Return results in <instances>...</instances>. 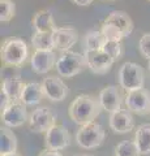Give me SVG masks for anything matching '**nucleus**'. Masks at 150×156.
<instances>
[{
	"mask_svg": "<svg viewBox=\"0 0 150 156\" xmlns=\"http://www.w3.org/2000/svg\"><path fill=\"white\" fill-rule=\"evenodd\" d=\"M101 111H102V107L98 99L91 95L81 94L72 100L68 108V115L75 124L84 126L86 124L94 122Z\"/></svg>",
	"mask_w": 150,
	"mask_h": 156,
	"instance_id": "nucleus-1",
	"label": "nucleus"
},
{
	"mask_svg": "<svg viewBox=\"0 0 150 156\" xmlns=\"http://www.w3.org/2000/svg\"><path fill=\"white\" fill-rule=\"evenodd\" d=\"M88 68L85 55L75 51H65L57 57L55 69L60 77L72 78Z\"/></svg>",
	"mask_w": 150,
	"mask_h": 156,
	"instance_id": "nucleus-2",
	"label": "nucleus"
},
{
	"mask_svg": "<svg viewBox=\"0 0 150 156\" xmlns=\"http://www.w3.org/2000/svg\"><path fill=\"white\" fill-rule=\"evenodd\" d=\"M2 60L11 66H21L26 61L29 51L26 42L21 38H8L2 46Z\"/></svg>",
	"mask_w": 150,
	"mask_h": 156,
	"instance_id": "nucleus-3",
	"label": "nucleus"
},
{
	"mask_svg": "<svg viewBox=\"0 0 150 156\" xmlns=\"http://www.w3.org/2000/svg\"><path fill=\"white\" fill-rule=\"evenodd\" d=\"M118 78L122 89H124L127 92L144 89V69L136 62H124L119 69Z\"/></svg>",
	"mask_w": 150,
	"mask_h": 156,
	"instance_id": "nucleus-4",
	"label": "nucleus"
},
{
	"mask_svg": "<svg viewBox=\"0 0 150 156\" xmlns=\"http://www.w3.org/2000/svg\"><path fill=\"white\" fill-rule=\"evenodd\" d=\"M104 130L98 122H90L81 126L76 134V142L81 148L93 150L99 147L104 140Z\"/></svg>",
	"mask_w": 150,
	"mask_h": 156,
	"instance_id": "nucleus-5",
	"label": "nucleus"
},
{
	"mask_svg": "<svg viewBox=\"0 0 150 156\" xmlns=\"http://www.w3.org/2000/svg\"><path fill=\"white\" fill-rule=\"evenodd\" d=\"M29 129L33 133H47L56 125V115L47 107H38L29 116Z\"/></svg>",
	"mask_w": 150,
	"mask_h": 156,
	"instance_id": "nucleus-6",
	"label": "nucleus"
},
{
	"mask_svg": "<svg viewBox=\"0 0 150 156\" xmlns=\"http://www.w3.org/2000/svg\"><path fill=\"white\" fill-rule=\"evenodd\" d=\"M127 109H129L132 113H136L140 116L150 113V91L146 89H140L134 91L127 92L124 98Z\"/></svg>",
	"mask_w": 150,
	"mask_h": 156,
	"instance_id": "nucleus-7",
	"label": "nucleus"
},
{
	"mask_svg": "<svg viewBox=\"0 0 150 156\" xmlns=\"http://www.w3.org/2000/svg\"><path fill=\"white\" fill-rule=\"evenodd\" d=\"M71 144V134L63 125H55L45 134V147L51 151H61Z\"/></svg>",
	"mask_w": 150,
	"mask_h": 156,
	"instance_id": "nucleus-8",
	"label": "nucleus"
},
{
	"mask_svg": "<svg viewBox=\"0 0 150 156\" xmlns=\"http://www.w3.org/2000/svg\"><path fill=\"white\" fill-rule=\"evenodd\" d=\"M2 121L7 128H18L29 121L26 105L22 101H12L8 108L2 112Z\"/></svg>",
	"mask_w": 150,
	"mask_h": 156,
	"instance_id": "nucleus-9",
	"label": "nucleus"
},
{
	"mask_svg": "<svg viewBox=\"0 0 150 156\" xmlns=\"http://www.w3.org/2000/svg\"><path fill=\"white\" fill-rule=\"evenodd\" d=\"M98 100L101 103L102 109L108 112V113H114L116 111L122 109V104H123V95L122 91L118 86L115 85H110L106 86L104 89L101 90Z\"/></svg>",
	"mask_w": 150,
	"mask_h": 156,
	"instance_id": "nucleus-10",
	"label": "nucleus"
},
{
	"mask_svg": "<svg viewBox=\"0 0 150 156\" xmlns=\"http://www.w3.org/2000/svg\"><path fill=\"white\" fill-rule=\"evenodd\" d=\"M86 62L88 68L95 73V74H106L114 64V60L108 53H106L103 50H95V51H85Z\"/></svg>",
	"mask_w": 150,
	"mask_h": 156,
	"instance_id": "nucleus-11",
	"label": "nucleus"
},
{
	"mask_svg": "<svg viewBox=\"0 0 150 156\" xmlns=\"http://www.w3.org/2000/svg\"><path fill=\"white\" fill-rule=\"evenodd\" d=\"M42 87L45 96L52 101H61L68 95V86L64 83L61 78L55 76H48L43 78Z\"/></svg>",
	"mask_w": 150,
	"mask_h": 156,
	"instance_id": "nucleus-12",
	"label": "nucleus"
},
{
	"mask_svg": "<svg viewBox=\"0 0 150 156\" xmlns=\"http://www.w3.org/2000/svg\"><path fill=\"white\" fill-rule=\"evenodd\" d=\"M110 128L118 134H127L134 129V119L129 109H120L110 115Z\"/></svg>",
	"mask_w": 150,
	"mask_h": 156,
	"instance_id": "nucleus-13",
	"label": "nucleus"
},
{
	"mask_svg": "<svg viewBox=\"0 0 150 156\" xmlns=\"http://www.w3.org/2000/svg\"><path fill=\"white\" fill-rule=\"evenodd\" d=\"M57 58L54 51H35L31 55V69L37 74H45L56 65Z\"/></svg>",
	"mask_w": 150,
	"mask_h": 156,
	"instance_id": "nucleus-14",
	"label": "nucleus"
},
{
	"mask_svg": "<svg viewBox=\"0 0 150 156\" xmlns=\"http://www.w3.org/2000/svg\"><path fill=\"white\" fill-rule=\"evenodd\" d=\"M52 37H54L55 50L65 52L69 51L71 47L76 44L77 39H79V33L73 27H57L52 33Z\"/></svg>",
	"mask_w": 150,
	"mask_h": 156,
	"instance_id": "nucleus-15",
	"label": "nucleus"
},
{
	"mask_svg": "<svg viewBox=\"0 0 150 156\" xmlns=\"http://www.w3.org/2000/svg\"><path fill=\"white\" fill-rule=\"evenodd\" d=\"M106 23H110V25L115 26L118 30L122 31V34L125 37H128L133 30V21L132 18L128 16V13H125L123 11H114L111 12L107 17L104 18Z\"/></svg>",
	"mask_w": 150,
	"mask_h": 156,
	"instance_id": "nucleus-16",
	"label": "nucleus"
},
{
	"mask_svg": "<svg viewBox=\"0 0 150 156\" xmlns=\"http://www.w3.org/2000/svg\"><path fill=\"white\" fill-rule=\"evenodd\" d=\"M33 27L39 33H54L57 26L50 9H41L33 17Z\"/></svg>",
	"mask_w": 150,
	"mask_h": 156,
	"instance_id": "nucleus-17",
	"label": "nucleus"
},
{
	"mask_svg": "<svg viewBox=\"0 0 150 156\" xmlns=\"http://www.w3.org/2000/svg\"><path fill=\"white\" fill-rule=\"evenodd\" d=\"M43 98H45V92H43L42 83L29 82L24 87L20 101H22L25 105H34V104H39Z\"/></svg>",
	"mask_w": 150,
	"mask_h": 156,
	"instance_id": "nucleus-18",
	"label": "nucleus"
},
{
	"mask_svg": "<svg viewBox=\"0 0 150 156\" xmlns=\"http://www.w3.org/2000/svg\"><path fill=\"white\" fill-rule=\"evenodd\" d=\"M25 85L26 83H24L18 77H8L3 81L2 90L9 96L12 101H20Z\"/></svg>",
	"mask_w": 150,
	"mask_h": 156,
	"instance_id": "nucleus-19",
	"label": "nucleus"
},
{
	"mask_svg": "<svg viewBox=\"0 0 150 156\" xmlns=\"http://www.w3.org/2000/svg\"><path fill=\"white\" fill-rule=\"evenodd\" d=\"M17 151V138L11 128L3 126L0 133V156L14 154Z\"/></svg>",
	"mask_w": 150,
	"mask_h": 156,
	"instance_id": "nucleus-20",
	"label": "nucleus"
},
{
	"mask_svg": "<svg viewBox=\"0 0 150 156\" xmlns=\"http://www.w3.org/2000/svg\"><path fill=\"white\" fill-rule=\"evenodd\" d=\"M134 142L141 155L150 154V124H141L134 133Z\"/></svg>",
	"mask_w": 150,
	"mask_h": 156,
	"instance_id": "nucleus-21",
	"label": "nucleus"
},
{
	"mask_svg": "<svg viewBox=\"0 0 150 156\" xmlns=\"http://www.w3.org/2000/svg\"><path fill=\"white\" fill-rule=\"evenodd\" d=\"M31 44L35 51H54V37L52 33L35 31L31 37Z\"/></svg>",
	"mask_w": 150,
	"mask_h": 156,
	"instance_id": "nucleus-22",
	"label": "nucleus"
},
{
	"mask_svg": "<svg viewBox=\"0 0 150 156\" xmlns=\"http://www.w3.org/2000/svg\"><path fill=\"white\" fill-rule=\"evenodd\" d=\"M107 39L101 30H89L85 34V51L102 50Z\"/></svg>",
	"mask_w": 150,
	"mask_h": 156,
	"instance_id": "nucleus-23",
	"label": "nucleus"
},
{
	"mask_svg": "<svg viewBox=\"0 0 150 156\" xmlns=\"http://www.w3.org/2000/svg\"><path fill=\"white\" fill-rule=\"evenodd\" d=\"M140 150L134 139H127L120 142L115 148V156H140Z\"/></svg>",
	"mask_w": 150,
	"mask_h": 156,
	"instance_id": "nucleus-24",
	"label": "nucleus"
},
{
	"mask_svg": "<svg viewBox=\"0 0 150 156\" xmlns=\"http://www.w3.org/2000/svg\"><path fill=\"white\" fill-rule=\"evenodd\" d=\"M16 14V4L12 0H0V21L9 22Z\"/></svg>",
	"mask_w": 150,
	"mask_h": 156,
	"instance_id": "nucleus-25",
	"label": "nucleus"
},
{
	"mask_svg": "<svg viewBox=\"0 0 150 156\" xmlns=\"http://www.w3.org/2000/svg\"><path fill=\"white\" fill-rule=\"evenodd\" d=\"M102 50L106 53H108V55L112 57L114 61L120 60L122 56H123V53H124V48H123L122 42H108L107 41Z\"/></svg>",
	"mask_w": 150,
	"mask_h": 156,
	"instance_id": "nucleus-26",
	"label": "nucleus"
},
{
	"mask_svg": "<svg viewBox=\"0 0 150 156\" xmlns=\"http://www.w3.org/2000/svg\"><path fill=\"white\" fill-rule=\"evenodd\" d=\"M138 51L140 53L150 60V33H145L138 42Z\"/></svg>",
	"mask_w": 150,
	"mask_h": 156,
	"instance_id": "nucleus-27",
	"label": "nucleus"
},
{
	"mask_svg": "<svg viewBox=\"0 0 150 156\" xmlns=\"http://www.w3.org/2000/svg\"><path fill=\"white\" fill-rule=\"evenodd\" d=\"M11 103H12V100L9 99V96L2 90V92H0V109H2V112L5 111Z\"/></svg>",
	"mask_w": 150,
	"mask_h": 156,
	"instance_id": "nucleus-28",
	"label": "nucleus"
},
{
	"mask_svg": "<svg viewBox=\"0 0 150 156\" xmlns=\"http://www.w3.org/2000/svg\"><path fill=\"white\" fill-rule=\"evenodd\" d=\"M38 156H63L59 151H51V150H43Z\"/></svg>",
	"mask_w": 150,
	"mask_h": 156,
	"instance_id": "nucleus-29",
	"label": "nucleus"
},
{
	"mask_svg": "<svg viewBox=\"0 0 150 156\" xmlns=\"http://www.w3.org/2000/svg\"><path fill=\"white\" fill-rule=\"evenodd\" d=\"M93 2L94 0H72V3H75L76 5H79V7H88Z\"/></svg>",
	"mask_w": 150,
	"mask_h": 156,
	"instance_id": "nucleus-30",
	"label": "nucleus"
},
{
	"mask_svg": "<svg viewBox=\"0 0 150 156\" xmlns=\"http://www.w3.org/2000/svg\"><path fill=\"white\" fill-rule=\"evenodd\" d=\"M2 156H21V155L17 154V152H14V154H8V155H2Z\"/></svg>",
	"mask_w": 150,
	"mask_h": 156,
	"instance_id": "nucleus-31",
	"label": "nucleus"
},
{
	"mask_svg": "<svg viewBox=\"0 0 150 156\" xmlns=\"http://www.w3.org/2000/svg\"><path fill=\"white\" fill-rule=\"evenodd\" d=\"M79 156H91V155H79Z\"/></svg>",
	"mask_w": 150,
	"mask_h": 156,
	"instance_id": "nucleus-32",
	"label": "nucleus"
},
{
	"mask_svg": "<svg viewBox=\"0 0 150 156\" xmlns=\"http://www.w3.org/2000/svg\"><path fill=\"white\" fill-rule=\"evenodd\" d=\"M149 72H150V60H149Z\"/></svg>",
	"mask_w": 150,
	"mask_h": 156,
	"instance_id": "nucleus-33",
	"label": "nucleus"
},
{
	"mask_svg": "<svg viewBox=\"0 0 150 156\" xmlns=\"http://www.w3.org/2000/svg\"><path fill=\"white\" fill-rule=\"evenodd\" d=\"M149 2H150V0H149Z\"/></svg>",
	"mask_w": 150,
	"mask_h": 156,
	"instance_id": "nucleus-34",
	"label": "nucleus"
}]
</instances>
